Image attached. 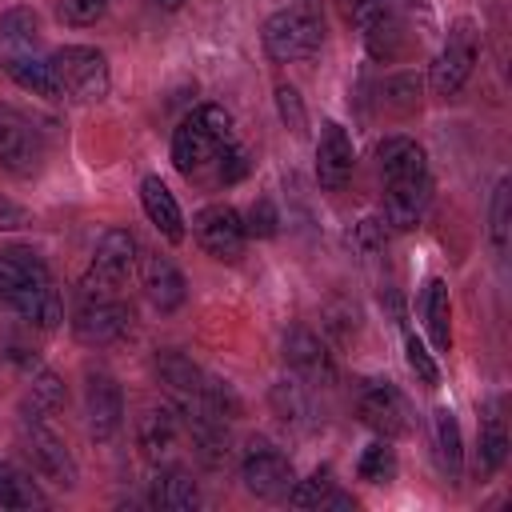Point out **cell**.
Returning a JSON list of instances; mask_svg holds the SVG:
<instances>
[{"instance_id": "cell-1", "label": "cell", "mask_w": 512, "mask_h": 512, "mask_svg": "<svg viewBox=\"0 0 512 512\" xmlns=\"http://www.w3.org/2000/svg\"><path fill=\"white\" fill-rule=\"evenodd\" d=\"M0 304L12 308L24 324L56 332L64 320V300L44 256L28 244H0Z\"/></svg>"}, {"instance_id": "cell-2", "label": "cell", "mask_w": 512, "mask_h": 512, "mask_svg": "<svg viewBox=\"0 0 512 512\" xmlns=\"http://www.w3.org/2000/svg\"><path fill=\"white\" fill-rule=\"evenodd\" d=\"M232 144H236L232 112L224 104H196L172 132V164L188 180H204V176L216 180V168Z\"/></svg>"}, {"instance_id": "cell-3", "label": "cell", "mask_w": 512, "mask_h": 512, "mask_svg": "<svg viewBox=\"0 0 512 512\" xmlns=\"http://www.w3.org/2000/svg\"><path fill=\"white\" fill-rule=\"evenodd\" d=\"M260 44L268 52V60L276 64H292V60H312L324 44V20L316 4H292L280 8L264 20L260 28Z\"/></svg>"}, {"instance_id": "cell-4", "label": "cell", "mask_w": 512, "mask_h": 512, "mask_svg": "<svg viewBox=\"0 0 512 512\" xmlns=\"http://www.w3.org/2000/svg\"><path fill=\"white\" fill-rule=\"evenodd\" d=\"M48 64H52L64 96L76 104H100L112 88L108 56L92 44H60L48 52Z\"/></svg>"}, {"instance_id": "cell-5", "label": "cell", "mask_w": 512, "mask_h": 512, "mask_svg": "<svg viewBox=\"0 0 512 512\" xmlns=\"http://www.w3.org/2000/svg\"><path fill=\"white\" fill-rule=\"evenodd\" d=\"M476 60H480V24H476L472 16H456V20L448 24V36H444V44H440L432 68H428V88H432V96H440V100L456 96V92L468 84Z\"/></svg>"}, {"instance_id": "cell-6", "label": "cell", "mask_w": 512, "mask_h": 512, "mask_svg": "<svg viewBox=\"0 0 512 512\" xmlns=\"http://www.w3.org/2000/svg\"><path fill=\"white\" fill-rule=\"evenodd\" d=\"M240 480L244 492L256 500H284L296 484V468L292 460L268 440V436H248L244 452H240Z\"/></svg>"}, {"instance_id": "cell-7", "label": "cell", "mask_w": 512, "mask_h": 512, "mask_svg": "<svg viewBox=\"0 0 512 512\" xmlns=\"http://www.w3.org/2000/svg\"><path fill=\"white\" fill-rule=\"evenodd\" d=\"M136 260H140L136 236L128 228H108L92 248V260H88L80 288L92 296H116L124 288V280L136 272Z\"/></svg>"}, {"instance_id": "cell-8", "label": "cell", "mask_w": 512, "mask_h": 512, "mask_svg": "<svg viewBox=\"0 0 512 512\" xmlns=\"http://www.w3.org/2000/svg\"><path fill=\"white\" fill-rule=\"evenodd\" d=\"M20 440H24V452L32 460V472L64 492H72L80 484V464L72 456V448L64 444V436H56L48 428V420H36V416H20Z\"/></svg>"}, {"instance_id": "cell-9", "label": "cell", "mask_w": 512, "mask_h": 512, "mask_svg": "<svg viewBox=\"0 0 512 512\" xmlns=\"http://www.w3.org/2000/svg\"><path fill=\"white\" fill-rule=\"evenodd\" d=\"M356 416L380 440H404L412 432V404L392 380H364L356 392Z\"/></svg>"}, {"instance_id": "cell-10", "label": "cell", "mask_w": 512, "mask_h": 512, "mask_svg": "<svg viewBox=\"0 0 512 512\" xmlns=\"http://www.w3.org/2000/svg\"><path fill=\"white\" fill-rule=\"evenodd\" d=\"M132 332V308L120 296H80V308L72 312V336L84 348H112Z\"/></svg>"}, {"instance_id": "cell-11", "label": "cell", "mask_w": 512, "mask_h": 512, "mask_svg": "<svg viewBox=\"0 0 512 512\" xmlns=\"http://www.w3.org/2000/svg\"><path fill=\"white\" fill-rule=\"evenodd\" d=\"M192 236H196L204 256H212L220 264H236L244 256V244H248L244 212L232 204H204L192 216Z\"/></svg>"}, {"instance_id": "cell-12", "label": "cell", "mask_w": 512, "mask_h": 512, "mask_svg": "<svg viewBox=\"0 0 512 512\" xmlns=\"http://www.w3.org/2000/svg\"><path fill=\"white\" fill-rule=\"evenodd\" d=\"M348 20L360 28V40H364V48H368L372 60H384L388 64V60H400L404 56L408 32H404V20H400V12H396L392 0H360L348 12Z\"/></svg>"}, {"instance_id": "cell-13", "label": "cell", "mask_w": 512, "mask_h": 512, "mask_svg": "<svg viewBox=\"0 0 512 512\" xmlns=\"http://www.w3.org/2000/svg\"><path fill=\"white\" fill-rule=\"evenodd\" d=\"M84 428L96 444H108L124 428V392L104 368L84 372Z\"/></svg>"}, {"instance_id": "cell-14", "label": "cell", "mask_w": 512, "mask_h": 512, "mask_svg": "<svg viewBox=\"0 0 512 512\" xmlns=\"http://www.w3.org/2000/svg\"><path fill=\"white\" fill-rule=\"evenodd\" d=\"M0 168L16 180H32L44 168V140L20 116L0 112Z\"/></svg>"}, {"instance_id": "cell-15", "label": "cell", "mask_w": 512, "mask_h": 512, "mask_svg": "<svg viewBox=\"0 0 512 512\" xmlns=\"http://www.w3.org/2000/svg\"><path fill=\"white\" fill-rule=\"evenodd\" d=\"M284 364L292 376H300L308 388H328L336 380V364L332 352L324 348V340L308 328H292L284 332Z\"/></svg>"}, {"instance_id": "cell-16", "label": "cell", "mask_w": 512, "mask_h": 512, "mask_svg": "<svg viewBox=\"0 0 512 512\" xmlns=\"http://www.w3.org/2000/svg\"><path fill=\"white\" fill-rule=\"evenodd\" d=\"M356 168V148L352 136L340 120H324L320 124V140H316V180L324 192H340L348 184Z\"/></svg>"}, {"instance_id": "cell-17", "label": "cell", "mask_w": 512, "mask_h": 512, "mask_svg": "<svg viewBox=\"0 0 512 512\" xmlns=\"http://www.w3.org/2000/svg\"><path fill=\"white\" fill-rule=\"evenodd\" d=\"M136 444H140V456L148 464H156V468L172 460V452L180 444V412H176L172 400L168 404H152V408L140 412V420H136Z\"/></svg>"}, {"instance_id": "cell-18", "label": "cell", "mask_w": 512, "mask_h": 512, "mask_svg": "<svg viewBox=\"0 0 512 512\" xmlns=\"http://www.w3.org/2000/svg\"><path fill=\"white\" fill-rule=\"evenodd\" d=\"M140 288H144V296H148V304H152L156 312H176V308H184V300H188V280H184V272H180L168 256H160V252H148V256L140 260Z\"/></svg>"}, {"instance_id": "cell-19", "label": "cell", "mask_w": 512, "mask_h": 512, "mask_svg": "<svg viewBox=\"0 0 512 512\" xmlns=\"http://www.w3.org/2000/svg\"><path fill=\"white\" fill-rule=\"evenodd\" d=\"M432 200V176L424 180H404V184H384V224L392 232H412Z\"/></svg>"}, {"instance_id": "cell-20", "label": "cell", "mask_w": 512, "mask_h": 512, "mask_svg": "<svg viewBox=\"0 0 512 512\" xmlns=\"http://www.w3.org/2000/svg\"><path fill=\"white\" fill-rule=\"evenodd\" d=\"M376 164H380V180L384 184H404V180L432 176L428 172V152L412 136H384L376 144Z\"/></svg>"}, {"instance_id": "cell-21", "label": "cell", "mask_w": 512, "mask_h": 512, "mask_svg": "<svg viewBox=\"0 0 512 512\" xmlns=\"http://www.w3.org/2000/svg\"><path fill=\"white\" fill-rule=\"evenodd\" d=\"M140 204H144V216L152 220V228H156L168 244H184V236H188L184 212H180L176 196L168 192V184H164L160 176H144V180H140Z\"/></svg>"}, {"instance_id": "cell-22", "label": "cell", "mask_w": 512, "mask_h": 512, "mask_svg": "<svg viewBox=\"0 0 512 512\" xmlns=\"http://www.w3.org/2000/svg\"><path fill=\"white\" fill-rule=\"evenodd\" d=\"M152 504L164 512H192L204 504V496L184 464H160V472L152 476Z\"/></svg>"}, {"instance_id": "cell-23", "label": "cell", "mask_w": 512, "mask_h": 512, "mask_svg": "<svg viewBox=\"0 0 512 512\" xmlns=\"http://www.w3.org/2000/svg\"><path fill=\"white\" fill-rule=\"evenodd\" d=\"M156 376H160V384H164V392H168L172 404L196 400L200 388H204V368H200L192 356L176 352V348H164V352L156 356Z\"/></svg>"}, {"instance_id": "cell-24", "label": "cell", "mask_w": 512, "mask_h": 512, "mask_svg": "<svg viewBox=\"0 0 512 512\" xmlns=\"http://www.w3.org/2000/svg\"><path fill=\"white\" fill-rule=\"evenodd\" d=\"M508 460V428L500 416V400H488L480 412V436H476V472L488 480Z\"/></svg>"}, {"instance_id": "cell-25", "label": "cell", "mask_w": 512, "mask_h": 512, "mask_svg": "<svg viewBox=\"0 0 512 512\" xmlns=\"http://www.w3.org/2000/svg\"><path fill=\"white\" fill-rule=\"evenodd\" d=\"M268 404H272V416L280 424H288L292 432H304L312 428V388L300 380V376H284L268 388Z\"/></svg>"}, {"instance_id": "cell-26", "label": "cell", "mask_w": 512, "mask_h": 512, "mask_svg": "<svg viewBox=\"0 0 512 512\" xmlns=\"http://www.w3.org/2000/svg\"><path fill=\"white\" fill-rule=\"evenodd\" d=\"M4 72H8L24 92H32V96H44V100H52V104L68 100L64 88H60V80H56V72H52V64H48V56L36 60V56H28V52H12V56H4Z\"/></svg>"}, {"instance_id": "cell-27", "label": "cell", "mask_w": 512, "mask_h": 512, "mask_svg": "<svg viewBox=\"0 0 512 512\" xmlns=\"http://www.w3.org/2000/svg\"><path fill=\"white\" fill-rule=\"evenodd\" d=\"M432 444H436V464H440L444 480L460 484V476H464V436H460V424H456L452 408L432 412Z\"/></svg>"}, {"instance_id": "cell-28", "label": "cell", "mask_w": 512, "mask_h": 512, "mask_svg": "<svg viewBox=\"0 0 512 512\" xmlns=\"http://www.w3.org/2000/svg\"><path fill=\"white\" fill-rule=\"evenodd\" d=\"M420 316H424V328L436 344V352H452V296H448V284L440 276H432L420 292Z\"/></svg>"}, {"instance_id": "cell-29", "label": "cell", "mask_w": 512, "mask_h": 512, "mask_svg": "<svg viewBox=\"0 0 512 512\" xmlns=\"http://www.w3.org/2000/svg\"><path fill=\"white\" fill-rule=\"evenodd\" d=\"M68 404V392H64V380L44 368V364H32L28 368V392H24V416H36V420H48L52 412H60Z\"/></svg>"}, {"instance_id": "cell-30", "label": "cell", "mask_w": 512, "mask_h": 512, "mask_svg": "<svg viewBox=\"0 0 512 512\" xmlns=\"http://www.w3.org/2000/svg\"><path fill=\"white\" fill-rule=\"evenodd\" d=\"M0 508H12V512L48 508V492L32 480V472H24L12 460H0Z\"/></svg>"}, {"instance_id": "cell-31", "label": "cell", "mask_w": 512, "mask_h": 512, "mask_svg": "<svg viewBox=\"0 0 512 512\" xmlns=\"http://www.w3.org/2000/svg\"><path fill=\"white\" fill-rule=\"evenodd\" d=\"M508 224H512V180L500 176L492 188V200H488V240L500 260L508 252Z\"/></svg>"}, {"instance_id": "cell-32", "label": "cell", "mask_w": 512, "mask_h": 512, "mask_svg": "<svg viewBox=\"0 0 512 512\" xmlns=\"http://www.w3.org/2000/svg\"><path fill=\"white\" fill-rule=\"evenodd\" d=\"M0 36H4V44H12L16 52H28V48L40 40V16H36V8H28V4L8 8V12L0 16Z\"/></svg>"}, {"instance_id": "cell-33", "label": "cell", "mask_w": 512, "mask_h": 512, "mask_svg": "<svg viewBox=\"0 0 512 512\" xmlns=\"http://www.w3.org/2000/svg\"><path fill=\"white\" fill-rule=\"evenodd\" d=\"M396 468H400L396 448H392V440H380V436L360 452V464H356L360 480H368V484H388V480H396Z\"/></svg>"}, {"instance_id": "cell-34", "label": "cell", "mask_w": 512, "mask_h": 512, "mask_svg": "<svg viewBox=\"0 0 512 512\" xmlns=\"http://www.w3.org/2000/svg\"><path fill=\"white\" fill-rule=\"evenodd\" d=\"M332 488H336V472H332V464H320V468H312L304 480H296L284 500H288L292 508H320V500H324Z\"/></svg>"}, {"instance_id": "cell-35", "label": "cell", "mask_w": 512, "mask_h": 512, "mask_svg": "<svg viewBox=\"0 0 512 512\" xmlns=\"http://www.w3.org/2000/svg\"><path fill=\"white\" fill-rule=\"evenodd\" d=\"M404 360H408L412 376H416L424 388H436V384H440V364L432 360L428 344H424V340H420L412 328H404Z\"/></svg>"}, {"instance_id": "cell-36", "label": "cell", "mask_w": 512, "mask_h": 512, "mask_svg": "<svg viewBox=\"0 0 512 512\" xmlns=\"http://www.w3.org/2000/svg\"><path fill=\"white\" fill-rule=\"evenodd\" d=\"M276 112H280V124L296 140L308 136V108H304V100H300V92L292 84H276Z\"/></svg>"}, {"instance_id": "cell-37", "label": "cell", "mask_w": 512, "mask_h": 512, "mask_svg": "<svg viewBox=\"0 0 512 512\" xmlns=\"http://www.w3.org/2000/svg\"><path fill=\"white\" fill-rule=\"evenodd\" d=\"M112 0H60L56 4V16L68 24V28H92L104 20Z\"/></svg>"}, {"instance_id": "cell-38", "label": "cell", "mask_w": 512, "mask_h": 512, "mask_svg": "<svg viewBox=\"0 0 512 512\" xmlns=\"http://www.w3.org/2000/svg\"><path fill=\"white\" fill-rule=\"evenodd\" d=\"M244 228H248V236H260V240L276 236V228H280V216H276L272 200H264V196H260V200L248 208V216H244Z\"/></svg>"}, {"instance_id": "cell-39", "label": "cell", "mask_w": 512, "mask_h": 512, "mask_svg": "<svg viewBox=\"0 0 512 512\" xmlns=\"http://www.w3.org/2000/svg\"><path fill=\"white\" fill-rule=\"evenodd\" d=\"M384 236H388V224L384 220H360L356 232H352V244L364 252V256H376L384 248Z\"/></svg>"}, {"instance_id": "cell-40", "label": "cell", "mask_w": 512, "mask_h": 512, "mask_svg": "<svg viewBox=\"0 0 512 512\" xmlns=\"http://www.w3.org/2000/svg\"><path fill=\"white\" fill-rule=\"evenodd\" d=\"M24 224H28V208H20L12 196H0V232L24 228Z\"/></svg>"}, {"instance_id": "cell-41", "label": "cell", "mask_w": 512, "mask_h": 512, "mask_svg": "<svg viewBox=\"0 0 512 512\" xmlns=\"http://www.w3.org/2000/svg\"><path fill=\"white\" fill-rule=\"evenodd\" d=\"M320 508H336V512H356L360 508V500L356 496H348V492H340V488H332L324 500H320Z\"/></svg>"}, {"instance_id": "cell-42", "label": "cell", "mask_w": 512, "mask_h": 512, "mask_svg": "<svg viewBox=\"0 0 512 512\" xmlns=\"http://www.w3.org/2000/svg\"><path fill=\"white\" fill-rule=\"evenodd\" d=\"M152 4H156V8H164V12H176V8H184L188 0H152Z\"/></svg>"}, {"instance_id": "cell-43", "label": "cell", "mask_w": 512, "mask_h": 512, "mask_svg": "<svg viewBox=\"0 0 512 512\" xmlns=\"http://www.w3.org/2000/svg\"><path fill=\"white\" fill-rule=\"evenodd\" d=\"M356 4H360V0H340V8H344V16H348V12L356 8Z\"/></svg>"}, {"instance_id": "cell-44", "label": "cell", "mask_w": 512, "mask_h": 512, "mask_svg": "<svg viewBox=\"0 0 512 512\" xmlns=\"http://www.w3.org/2000/svg\"><path fill=\"white\" fill-rule=\"evenodd\" d=\"M296 4H316V0H296Z\"/></svg>"}]
</instances>
